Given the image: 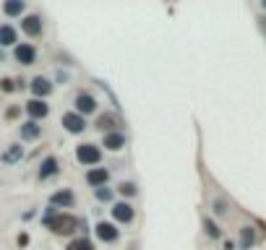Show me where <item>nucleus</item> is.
<instances>
[{"label": "nucleus", "mask_w": 266, "mask_h": 250, "mask_svg": "<svg viewBox=\"0 0 266 250\" xmlns=\"http://www.w3.org/2000/svg\"><path fill=\"white\" fill-rule=\"evenodd\" d=\"M94 110H97V102H94V97H91V94L81 92V94L76 97V112H78L81 118L89 115V112H94Z\"/></svg>", "instance_id": "obj_5"}, {"label": "nucleus", "mask_w": 266, "mask_h": 250, "mask_svg": "<svg viewBox=\"0 0 266 250\" xmlns=\"http://www.w3.org/2000/svg\"><path fill=\"white\" fill-rule=\"evenodd\" d=\"M52 203L55 206H73V193L71 190H60L52 196Z\"/></svg>", "instance_id": "obj_15"}, {"label": "nucleus", "mask_w": 266, "mask_h": 250, "mask_svg": "<svg viewBox=\"0 0 266 250\" xmlns=\"http://www.w3.org/2000/svg\"><path fill=\"white\" fill-rule=\"evenodd\" d=\"M18 112H21L18 107H10V110L5 112V115H8V120H13V118H18Z\"/></svg>", "instance_id": "obj_26"}, {"label": "nucleus", "mask_w": 266, "mask_h": 250, "mask_svg": "<svg viewBox=\"0 0 266 250\" xmlns=\"http://www.w3.org/2000/svg\"><path fill=\"white\" fill-rule=\"evenodd\" d=\"M16 60L24 63V65H31L34 60H37V52H34L31 44H18L16 47Z\"/></svg>", "instance_id": "obj_8"}, {"label": "nucleus", "mask_w": 266, "mask_h": 250, "mask_svg": "<svg viewBox=\"0 0 266 250\" xmlns=\"http://www.w3.org/2000/svg\"><path fill=\"white\" fill-rule=\"evenodd\" d=\"M204 227H206V235L209 237H222V230H219L212 219H204Z\"/></svg>", "instance_id": "obj_20"}, {"label": "nucleus", "mask_w": 266, "mask_h": 250, "mask_svg": "<svg viewBox=\"0 0 266 250\" xmlns=\"http://www.w3.org/2000/svg\"><path fill=\"white\" fill-rule=\"evenodd\" d=\"M3 10L8 16H21L24 13V3H21V0H8V3L3 5Z\"/></svg>", "instance_id": "obj_17"}, {"label": "nucleus", "mask_w": 266, "mask_h": 250, "mask_svg": "<svg viewBox=\"0 0 266 250\" xmlns=\"http://www.w3.org/2000/svg\"><path fill=\"white\" fill-rule=\"evenodd\" d=\"M21 29H24L29 37H37V34H42V18L39 16H26L24 21H21Z\"/></svg>", "instance_id": "obj_9"}, {"label": "nucleus", "mask_w": 266, "mask_h": 250, "mask_svg": "<svg viewBox=\"0 0 266 250\" xmlns=\"http://www.w3.org/2000/svg\"><path fill=\"white\" fill-rule=\"evenodd\" d=\"M214 211H217V214H227V209H225V203H222V201H217V203H214Z\"/></svg>", "instance_id": "obj_27"}, {"label": "nucleus", "mask_w": 266, "mask_h": 250, "mask_svg": "<svg viewBox=\"0 0 266 250\" xmlns=\"http://www.w3.org/2000/svg\"><path fill=\"white\" fill-rule=\"evenodd\" d=\"M39 125L37 123H34V120H29V123H24V125H21V138H26V141H31V138H37V135H39Z\"/></svg>", "instance_id": "obj_14"}, {"label": "nucleus", "mask_w": 266, "mask_h": 250, "mask_svg": "<svg viewBox=\"0 0 266 250\" xmlns=\"http://www.w3.org/2000/svg\"><path fill=\"white\" fill-rule=\"evenodd\" d=\"M76 156H78L81 164H97L99 159H102V154H99V149H97L94 143H81L78 151H76Z\"/></svg>", "instance_id": "obj_2"}, {"label": "nucleus", "mask_w": 266, "mask_h": 250, "mask_svg": "<svg viewBox=\"0 0 266 250\" xmlns=\"http://www.w3.org/2000/svg\"><path fill=\"white\" fill-rule=\"evenodd\" d=\"M68 250H91V243L89 240H76V243H71Z\"/></svg>", "instance_id": "obj_23"}, {"label": "nucleus", "mask_w": 266, "mask_h": 250, "mask_svg": "<svg viewBox=\"0 0 266 250\" xmlns=\"http://www.w3.org/2000/svg\"><path fill=\"white\" fill-rule=\"evenodd\" d=\"M18 154H21V146H13V149H10L5 156H3V162L5 164H10V162H16V159H18Z\"/></svg>", "instance_id": "obj_21"}, {"label": "nucleus", "mask_w": 266, "mask_h": 250, "mask_svg": "<svg viewBox=\"0 0 266 250\" xmlns=\"http://www.w3.org/2000/svg\"><path fill=\"white\" fill-rule=\"evenodd\" d=\"M31 92L37 94V97H47L50 92H52V84L47 81V78H42V76H37L31 81Z\"/></svg>", "instance_id": "obj_10"}, {"label": "nucleus", "mask_w": 266, "mask_h": 250, "mask_svg": "<svg viewBox=\"0 0 266 250\" xmlns=\"http://www.w3.org/2000/svg\"><path fill=\"white\" fill-rule=\"evenodd\" d=\"M118 227H115L112 222H99L97 224V237H99V240L102 243H115V240H118Z\"/></svg>", "instance_id": "obj_4"}, {"label": "nucleus", "mask_w": 266, "mask_h": 250, "mask_svg": "<svg viewBox=\"0 0 266 250\" xmlns=\"http://www.w3.org/2000/svg\"><path fill=\"white\" fill-rule=\"evenodd\" d=\"M26 112H29V115L34 118V123H37V120H42V118H47V112H50V107H47V105H44V102H42V99H31V102H29V105H26Z\"/></svg>", "instance_id": "obj_7"}, {"label": "nucleus", "mask_w": 266, "mask_h": 250, "mask_svg": "<svg viewBox=\"0 0 266 250\" xmlns=\"http://www.w3.org/2000/svg\"><path fill=\"white\" fill-rule=\"evenodd\" d=\"M16 42V29L13 26H0V44H13Z\"/></svg>", "instance_id": "obj_18"}, {"label": "nucleus", "mask_w": 266, "mask_h": 250, "mask_svg": "<svg viewBox=\"0 0 266 250\" xmlns=\"http://www.w3.org/2000/svg\"><path fill=\"white\" fill-rule=\"evenodd\" d=\"M52 175H57V159H55V156H47V159L42 162V167H39V177L47 180V177H52Z\"/></svg>", "instance_id": "obj_12"}, {"label": "nucleus", "mask_w": 266, "mask_h": 250, "mask_svg": "<svg viewBox=\"0 0 266 250\" xmlns=\"http://www.w3.org/2000/svg\"><path fill=\"white\" fill-rule=\"evenodd\" d=\"M123 146H125V135L123 133H107L105 135V149L118 151V149H123Z\"/></svg>", "instance_id": "obj_11"}, {"label": "nucleus", "mask_w": 266, "mask_h": 250, "mask_svg": "<svg viewBox=\"0 0 266 250\" xmlns=\"http://www.w3.org/2000/svg\"><path fill=\"white\" fill-rule=\"evenodd\" d=\"M120 196H136V185L133 183H120Z\"/></svg>", "instance_id": "obj_22"}, {"label": "nucleus", "mask_w": 266, "mask_h": 250, "mask_svg": "<svg viewBox=\"0 0 266 250\" xmlns=\"http://www.w3.org/2000/svg\"><path fill=\"white\" fill-rule=\"evenodd\" d=\"M0 89H3V92H13V81H10V78H3V81H0Z\"/></svg>", "instance_id": "obj_24"}, {"label": "nucleus", "mask_w": 266, "mask_h": 250, "mask_svg": "<svg viewBox=\"0 0 266 250\" xmlns=\"http://www.w3.org/2000/svg\"><path fill=\"white\" fill-rule=\"evenodd\" d=\"M97 196H99L102 201H110V198H112V193H110L107 188H99V190H97Z\"/></svg>", "instance_id": "obj_25"}, {"label": "nucleus", "mask_w": 266, "mask_h": 250, "mask_svg": "<svg viewBox=\"0 0 266 250\" xmlns=\"http://www.w3.org/2000/svg\"><path fill=\"white\" fill-rule=\"evenodd\" d=\"M76 219L71 217V214H57V217H50L47 219V227L52 232H57V235H71L73 230H76Z\"/></svg>", "instance_id": "obj_1"}, {"label": "nucleus", "mask_w": 266, "mask_h": 250, "mask_svg": "<svg viewBox=\"0 0 266 250\" xmlns=\"http://www.w3.org/2000/svg\"><path fill=\"white\" fill-rule=\"evenodd\" d=\"M86 183H89V185H105V183H107V169H105V167L91 169V172L86 175Z\"/></svg>", "instance_id": "obj_13"}, {"label": "nucleus", "mask_w": 266, "mask_h": 250, "mask_svg": "<svg viewBox=\"0 0 266 250\" xmlns=\"http://www.w3.org/2000/svg\"><path fill=\"white\" fill-rule=\"evenodd\" d=\"M253 240H256V232H253V227H243V230H240V248H251Z\"/></svg>", "instance_id": "obj_16"}, {"label": "nucleus", "mask_w": 266, "mask_h": 250, "mask_svg": "<svg viewBox=\"0 0 266 250\" xmlns=\"http://www.w3.org/2000/svg\"><path fill=\"white\" fill-rule=\"evenodd\" d=\"M97 128H99L102 133H105V130L110 133V130L115 128V118H112V115H102V118L97 120Z\"/></svg>", "instance_id": "obj_19"}, {"label": "nucleus", "mask_w": 266, "mask_h": 250, "mask_svg": "<svg viewBox=\"0 0 266 250\" xmlns=\"http://www.w3.org/2000/svg\"><path fill=\"white\" fill-rule=\"evenodd\" d=\"M261 29H264V34H266V18H261Z\"/></svg>", "instance_id": "obj_28"}, {"label": "nucleus", "mask_w": 266, "mask_h": 250, "mask_svg": "<svg viewBox=\"0 0 266 250\" xmlns=\"http://www.w3.org/2000/svg\"><path fill=\"white\" fill-rule=\"evenodd\" d=\"M112 217L118 222H123V224H128V222H133V206H131V203H115V206H112Z\"/></svg>", "instance_id": "obj_6"}, {"label": "nucleus", "mask_w": 266, "mask_h": 250, "mask_svg": "<svg viewBox=\"0 0 266 250\" xmlns=\"http://www.w3.org/2000/svg\"><path fill=\"white\" fill-rule=\"evenodd\" d=\"M63 125H65V130H68V133H84L86 120L81 118L78 112H65V115H63Z\"/></svg>", "instance_id": "obj_3"}]
</instances>
